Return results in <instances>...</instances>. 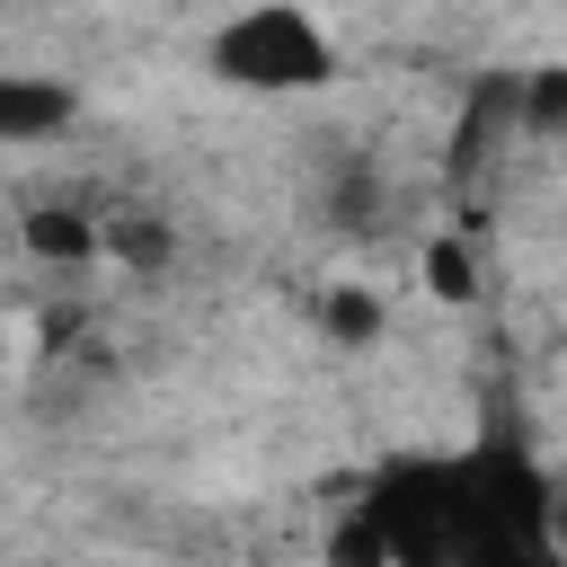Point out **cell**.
<instances>
[{"instance_id": "obj_7", "label": "cell", "mask_w": 567, "mask_h": 567, "mask_svg": "<svg viewBox=\"0 0 567 567\" xmlns=\"http://www.w3.org/2000/svg\"><path fill=\"white\" fill-rule=\"evenodd\" d=\"M425 275H434L443 301H470V248H461V239H434V248H425Z\"/></svg>"}, {"instance_id": "obj_9", "label": "cell", "mask_w": 567, "mask_h": 567, "mask_svg": "<svg viewBox=\"0 0 567 567\" xmlns=\"http://www.w3.org/2000/svg\"><path fill=\"white\" fill-rule=\"evenodd\" d=\"M549 558H567V487H549Z\"/></svg>"}, {"instance_id": "obj_1", "label": "cell", "mask_w": 567, "mask_h": 567, "mask_svg": "<svg viewBox=\"0 0 567 567\" xmlns=\"http://www.w3.org/2000/svg\"><path fill=\"white\" fill-rule=\"evenodd\" d=\"M337 558H399V567L549 558V478L514 443L390 461L363 496V523L337 532Z\"/></svg>"}, {"instance_id": "obj_5", "label": "cell", "mask_w": 567, "mask_h": 567, "mask_svg": "<svg viewBox=\"0 0 567 567\" xmlns=\"http://www.w3.org/2000/svg\"><path fill=\"white\" fill-rule=\"evenodd\" d=\"M106 248H115L124 266H168V230H159V221H133V213L106 221Z\"/></svg>"}, {"instance_id": "obj_3", "label": "cell", "mask_w": 567, "mask_h": 567, "mask_svg": "<svg viewBox=\"0 0 567 567\" xmlns=\"http://www.w3.org/2000/svg\"><path fill=\"white\" fill-rule=\"evenodd\" d=\"M71 124V89L62 80H27V71H0V142H44Z\"/></svg>"}, {"instance_id": "obj_6", "label": "cell", "mask_w": 567, "mask_h": 567, "mask_svg": "<svg viewBox=\"0 0 567 567\" xmlns=\"http://www.w3.org/2000/svg\"><path fill=\"white\" fill-rule=\"evenodd\" d=\"M523 124L532 133H558L567 124V71H532L523 80Z\"/></svg>"}, {"instance_id": "obj_4", "label": "cell", "mask_w": 567, "mask_h": 567, "mask_svg": "<svg viewBox=\"0 0 567 567\" xmlns=\"http://www.w3.org/2000/svg\"><path fill=\"white\" fill-rule=\"evenodd\" d=\"M27 248H35V257H53V266H62V257L80 266V257L97 248V230H89L80 213H62V204H44V213H27Z\"/></svg>"}, {"instance_id": "obj_8", "label": "cell", "mask_w": 567, "mask_h": 567, "mask_svg": "<svg viewBox=\"0 0 567 567\" xmlns=\"http://www.w3.org/2000/svg\"><path fill=\"white\" fill-rule=\"evenodd\" d=\"M328 328H337V337H372V328H381V301H372V292H337V301H328Z\"/></svg>"}, {"instance_id": "obj_2", "label": "cell", "mask_w": 567, "mask_h": 567, "mask_svg": "<svg viewBox=\"0 0 567 567\" xmlns=\"http://www.w3.org/2000/svg\"><path fill=\"white\" fill-rule=\"evenodd\" d=\"M213 71L230 80V89H328V71H337V53H328V35L301 18V9H284V0H257V9H239L221 35H213Z\"/></svg>"}]
</instances>
